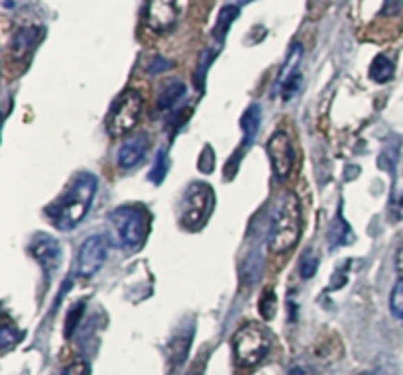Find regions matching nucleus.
Segmentation results:
<instances>
[{
  "instance_id": "obj_1",
  "label": "nucleus",
  "mask_w": 403,
  "mask_h": 375,
  "mask_svg": "<svg viewBox=\"0 0 403 375\" xmlns=\"http://www.w3.org/2000/svg\"><path fill=\"white\" fill-rule=\"evenodd\" d=\"M97 177L92 173H79L63 199L51 205L46 212L58 230H73L85 218L97 194Z\"/></svg>"
},
{
  "instance_id": "obj_2",
  "label": "nucleus",
  "mask_w": 403,
  "mask_h": 375,
  "mask_svg": "<svg viewBox=\"0 0 403 375\" xmlns=\"http://www.w3.org/2000/svg\"><path fill=\"white\" fill-rule=\"evenodd\" d=\"M301 238V205L293 193H283L277 201L270 224V246L276 253L293 250Z\"/></svg>"
},
{
  "instance_id": "obj_3",
  "label": "nucleus",
  "mask_w": 403,
  "mask_h": 375,
  "mask_svg": "<svg viewBox=\"0 0 403 375\" xmlns=\"http://www.w3.org/2000/svg\"><path fill=\"white\" fill-rule=\"evenodd\" d=\"M108 218L115 228L116 240L122 248L134 250L144 244L150 230V220L144 208L134 205L118 206L108 215Z\"/></svg>"
},
{
  "instance_id": "obj_4",
  "label": "nucleus",
  "mask_w": 403,
  "mask_h": 375,
  "mask_svg": "<svg viewBox=\"0 0 403 375\" xmlns=\"http://www.w3.org/2000/svg\"><path fill=\"white\" fill-rule=\"evenodd\" d=\"M213 205H215V194L207 183H193L191 187H187L179 205L181 226L189 232L201 230L207 222Z\"/></svg>"
},
{
  "instance_id": "obj_5",
  "label": "nucleus",
  "mask_w": 403,
  "mask_h": 375,
  "mask_svg": "<svg viewBox=\"0 0 403 375\" xmlns=\"http://www.w3.org/2000/svg\"><path fill=\"white\" fill-rule=\"evenodd\" d=\"M144 99L136 91H124L115 104L110 106V112L106 116V132L113 138L128 136L142 118Z\"/></svg>"
},
{
  "instance_id": "obj_6",
  "label": "nucleus",
  "mask_w": 403,
  "mask_h": 375,
  "mask_svg": "<svg viewBox=\"0 0 403 375\" xmlns=\"http://www.w3.org/2000/svg\"><path fill=\"white\" fill-rule=\"evenodd\" d=\"M234 356L242 365H258L265 358L270 350V336L262 326L258 324H246L242 326L234 338H232Z\"/></svg>"
},
{
  "instance_id": "obj_7",
  "label": "nucleus",
  "mask_w": 403,
  "mask_h": 375,
  "mask_svg": "<svg viewBox=\"0 0 403 375\" xmlns=\"http://www.w3.org/2000/svg\"><path fill=\"white\" fill-rule=\"evenodd\" d=\"M301 61H303V46L299 42H295L293 46L289 47L288 57H286L276 81V94H281L283 101L293 99L297 89H299Z\"/></svg>"
},
{
  "instance_id": "obj_8",
  "label": "nucleus",
  "mask_w": 403,
  "mask_h": 375,
  "mask_svg": "<svg viewBox=\"0 0 403 375\" xmlns=\"http://www.w3.org/2000/svg\"><path fill=\"white\" fill-rule=\"evenodd\" d=\"M268 156L277 179H288L295 165V149L286 132H276L268 142Z\"/></svg>"
},
{
  "instance_id": "obj_9",
  "label": "nucleus",
  "mask_w": 403,
  "mask_h": 375,
  "mask_svg": "<svg viewBox=\"0 0 403 375\" xmlns=\"http://www.w3.org/2000/svg\"><path fill=\"white\" fill-rule=\"evenodd\" d=\"M108 253V242L104 236H91L83 242L77 256V273L81 277H91L103 267Z\"/></svg>"
},
{
  "instance_id": "obj_10",
  "label": "nucleus",
  "mask_w": 403,
  "mask_h": 375,
  "mask_svg": "<svg viewBox=\"0 0 403 375\" xmlns=\"http://www.w3.org/2000/svg\"><path fill=\"white\" fill-rule=\"evenodd\" d=\"M177 20L175 0H148L146 4V24L151 32L165 34L170 32Z\"/></svg>"
},
{
  "instance_id": "obj_11",
  "label": "nucleus",
  "mask_w": 403,
  "mask_h": 375,
  "mask_svg": "<svg viewBox=\"0 0 403 375\" xmlns=\"http://www.w3.org/2000/svg\"><path fill=\"white\" fill-rule=\"evenodd\" d=\"M150 149V142L148 136H134L126 140L116 153V161L120 169H132L136 167L140 161H144L146 153Z\"/></svg>"
},
{
  "instance_id": "obj_12",
  "label": "nucleus",
  "mask_w": 403,
  "mask_h": 375,
  "mask_svg": "<svg viewBox=\"0 0 403 375\" xmlns=\"http://www.w3.org/2000/svg\"><path fill=\"white\" fill-rule=\"evenodd\" d=\"M30 251H32V256H34L38 262L42 263L46 269H49V273H54L58 269L61 250H59V244L54 238H49V236H40V238H35Z\"/></svg>"
},
{
  "instance_id": "obj_13",
  "label": "nucleus",
  "mask_w": 403,
  "mask_h": 375,
  "mask_svg": "<svg viewBox=\"0 0 403 375\" xmlns=\"http://www.w3.org/2000/svg\"><path fill=\"white\" fill-rule=\"evenodd\" d=\"M40 40V28H22L18 34L14 35L12 40V53L16 59H22V57L30 56V51L34 49V46Z\"/></svg>"
},
{
  "instance_id": "obj_14",
  "label": "nucleus",
  "mask_w": 403,
  "mask_h": 375,
  "mask_svg": "<svg viewBox=\"0 0 403 375\" xmlns=\"http://www.w3.org/2000/svg\"><path fill=\"white\" fill-rule=\"evenodd\" d=\"M260 122H262V112H260V106L258 104H252L246 112L242 114L240 126L242 132H244V148H248L254 140H256L258 130H260Z\"/></svg>"
},
{
  "instance_id": "obj_15",
  "label": "nucleus",
  "mask_w": 403,
  "mask_h": 375,
  "mask_svg": "<svg viewBox=\"0 0 403 375\" xmlns=\"http://www.w3.org/2000/svg\"><path fill=\"white\" fill-rule=\"evenodd\" d=\"M185 91H187V87H185L181 81H172V83H167V85L161 89L160 94H158V110H161V112L172 110L173 106L183 99Z\"/></svg>"
},
{
  "instance_id": "obj_16",
  "label": "nucleus",
  "mask_w": 403,
  "mask_h": 375,
  "mask_svg": "<svg viewBox=\"0 0 403 375\" xmlns=\"http://www.w3.org/2000/svg\"><path fill=\"white\" fill-rule=\"evenodd\" d=\"M238 14H240V6L238 4H227V6H222L219 12V18H217V24H215V40L222 44L224 42V38L229 34V28L232 26V22L238 18Z\"/></svg>"
},
{
  "instance_id": "obj_17",
  "label": "nucleus",
  "mask_w": 403,
  "mask_h": 375,
  "mask_svg": "<svg viewBox=\"0 0 403 375\" xmlns=\"http://www.w3.org/2000/svg\"><path fill=\"white\" fill-rule=\"evenodd\" d=\"M189 348H191V336L187 334H179L175 336L170 344V364L173 365V369L181 367L189 356Z\"/></svg>"
},
{
  "instance_id": "obj_18",
  "label": "nucleus",
  "mask_w": 403,
  "mask_h": 375,
  "mask_svg": "<svg viewBox=\"0 0 403 375\" xmlns=\"http://www.w3.org/2000/svg\"><path fill=\"white\" fill-rule=\"evenodd\" d=\"M393 73H395V65L388 56H376L372 65H370V77L376 83H388L392 81Z\"/></svg>"
},
{
  "instance_id": "obj_19",
  "label": "nucleus",
  "mask_w": 403,
  "mask_h": 375,
  "mask_svg": "<svg viewBox=\"0 0 403 375\" xmlns=\"http://www.w3.org/2000/svg\"><path fill=\"white\" fill-rule=\"evenodd\" d=\"M167 171H170V158H167L165 149H160L158 156H156V160H154V165H151L148 179H150L154 185H160V183L165 179Z\"/></svg>"
},
{
  "instance_id": "obj_20",
  "label": "nucleus",
  "mask_w": 403,
  "mask_h": 375,
  "mask_svg": "<svg viewBox=\"0 0 403 375\" xmlns=\"http://www.w3.org/2000/svg\"><path fill=\"white\" fill-rule=\"evenodd\" d=\"M348 234H350V226L346 224L340 216H336V220H334L333 226L329 230V242H331L333 246L348 244V242H352V236H348Z\"/></svg>"
},
{
  "instance_id": "obj_21",
  "label": "nucleus",
  "mask_w": 403,
  "mask_h": 375,
  "mask_svg": "<svg viewBox=\"0 0 403 375\" xmlns=\"http://www.w3.org/2000/svg\"><path fill=\"white\" fill-rule=\"evenodd\" d=\"M258 310L262 315V319L272 320L277 312V297L274 293V289H264L262 297L258 301Z\"/></svg>"
},
{
  "instance_id": "obj_22",
  "label": "nucleus",
  "mask_w": 403,
  "mask_h": 375,
  "mask_svg": "<svg viewBox=\"0 0 403 375\" xmlns=\"http://www.w3.org/2000/svg\"><path fill=\"white\" fill-rule=\"evenodd\" d=\"M390 310L395 319H403V279H400L390 295Z\"/></svg>"
},
{
  "instance_id": "obj_23",
  "label": "nucleus",
  "mask_w": 403,
  "mask_h": 375,
  "mask_svg": "<svg viewBox=\"0 0 403 375\" xmlns=\"http://www.w3.org/2000/svg\"><path fill=\"white\" fill-rule=\"evenodd\" d=\"M319 269V258L313 253V251H305L299 263V273L303 279H309Z\"/></svg>"
},
{
  "instance_id": "obj_24",
  "label": "nucleus",
  "mask_w": 403,
  "mask_h": 375,
  "mask_svg": "<svg viewBox=\"0 0 403 375\" xmlns=\"http://www.w3.org/2000/svg\"><path fill=\"white\" fill-rule=\"evenodd\" d=\"M89 372H91V369H89V364H87L85 360L77 358V360H73L71 364L65 365L59 375H89Z\"/></svg>"
},
{
  "instance_id": "obj_25",
  "label": "nucleus",
  "mask_w": 403,
  "mask_h": 375,
  "mask_svg": "<svg viewBox=\"0 0 403 375\" xmlns=\"http://www.w3.org/2000/svg\"><path fill=\"white\" fill-rule=\"evenodd\" d=\"M211 59H213V51L207 49V51L201 56V61H199V69H197V73H195V85L199 91L203 89V79H205V77H203V73H207L208 65H211Z\"/></svg>"
},
{
  "instance_id": "obj_26",
  "label": "nucleus",
  "mask_w": 403,
  "mask_h": 375,
  "mask_svg": "<svg viewBox=\"0 0 403 375\" xmlns=\"http://www.w3.org/2000/svg\"><path fill=\"white\" fill-rule=\"evenodd\" d=\"M213 167H215V156H213V149L211 146L203 149L201 153V160H199V169L203 173H213Z\"/></svg>"
},
{
  "instance_id": "obj_27",
  "label": "nucleus",
  "mask_w": 403,
  "mask_h": 375,
  "mask_svg": "<svg viewBox=\"0 0 403 375\" xmlns=\"http://www.w3.org/2000/svg\"><path fill=\"white\" fill-rule=\"evenodd\" d=\"M289 375H322L315 365L311 364H295L291 369H289Z\"/></svg>"
},
{
  "instance_id": "obj_28",
  "label": "nucleus",
  "mask_w": 403,
  "mask_h": 375,
  "mask_svg": "<svg viewBox=\"0 0 403 375\" xmlns=\"http://www.w3.org/2000/svg\"><path fill=\"white\" fill-rule=\"evenodd\" d=\"M395 272L400 275V279H403V244L400 246L397 253H395Z\"/></svg>"
},
{
  "instance_id": "obj_29",
  "label": "nucleus",
  "mask_w": 403,
  "mask_h": 375,
  "mask_svg": "<svg viewBox=\"0 0 403 375\" xmlns=\"http://www.w3.org/2000/svg\"><path fill=\"white\" fill-rule=\"evenodd\" d=\"M236 2H238V6H246V4H250L254 0H236Z\"/></svg>"
},
{
  "instance_id": "obj_30",
  "label": "nucleus",
  "mask_w": 403,
  "mask_h": 375,
  "mask_svg": "<svg viewBox=\"0 0 403 375\" xmlns=\"http://www.w3.org/2000/svg\"><path fill=\"white\" fill-rule=\"evenodd\" d=\"M360 375H374V374H360Z\"/></svg>"
}]
</instances>
